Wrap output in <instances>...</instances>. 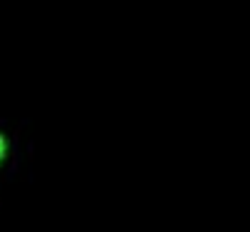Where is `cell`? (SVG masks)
Listing matches in <instances>:
<instances>
[{
    "instance_id": "obj_1",
    "label": "cell",
    "mask_w": 250,
    "mask_h": 232,
    "mask_svg": "<svg viewBox=\"0 0 250 232\" xmlns=\"http://www.w3.org/2000/svg\"><path fill=\"white\" fill-rule=\"evenodd\" d=\"M10 155H13V142H10V135L0 128V173L5 170V165L10 162Z\"/></svg>"
}]
</instances>
